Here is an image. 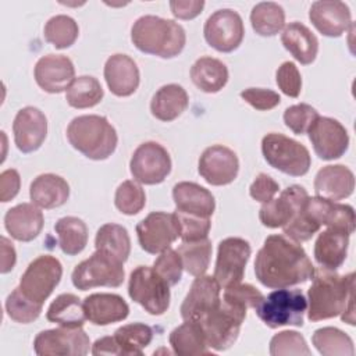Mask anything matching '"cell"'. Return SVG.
Listing matches in <instances>:
<instances>
[{
  "instance_id": "57",
  "label": "cell",
  "mask_w": 356,
  "mask_h": 356,
  "mask_svg": "<svg viewBox=\"0 0 356 356\" xmlns=\"http://www.w3.org/2000/svg\"><path fill=\"white\" fill-rule=\"evenodd\" d=\"M15 261H17V254L13 243L6 236H1V267H0L1 274L11 271L15 266Z\"/></svg>"
},
{
  "instance_id": "50",
  "label": "cell",
  "mask_w": 356,
  "mask_h": 356,
  "mask_svg": "<svg viewBox=\"0 0 356 356\" xmlns=\"http://www.w3.org/2000/svg\"><path fill=\"white\" fill-rule=\"evenodd\" d=\"M355 210L349 204H342L338 202L330 200L325 209V217H324V225L331 228L343 229L348 234H352L355 231Z\"/></svg>"
},
{
  "instance_id": "53",
  "label": "cell",
  "mask_w": 356,
  "mask_h": 356,
  "mask_svg": "<svg viewBox=\"0 0 356 356\" xmlns=\"http://www.w3.org/2000/svg\"><path fill=\"white\" fill-rule=\"evenodd\" d=\"M241 97L253 108L260 111L273 110L281 102V97L277 92L264 88H248L241 92Z\"/></svg>"
},
{
  "instance_id": "31",
  "label": "cell",
  "mask_w": 356,
  "mask_h": 356,
  "mask_svg": "<svg viewBox=\"0 0 356 356\" xmlns=\"http://www.w3.org/2000/svg\"><path fill=\"white\" fill-rule=\"evenodd\" d=\"M189 97L186 90L178 83L161 86L152 97V115L160 121L170 122L178 118L188 107Z\"/></svg>"
},
{
  "instance_id": "5",
  "label": "cell",
  "mask_w": 356,
  "mask_h": 356,
  "mask_svg": "<svg viewBox=\"0 0 356 356\" xmlns=\"http://www.w3.org/2000/svg\"><path fill=\"white\" fill-rule=\"evenodd\" d=\"M259 318L270 328L284 325H303L307 299L300 289L278 288L264 296L254 307Z\"/></svg>"
},
{
  "instance_id": "47",
  "label": "cell",
  "mask_w": 356,
  "mask_h": 356,
  "mask_svg": "<svg viewBox=\"0 0 356 356\" xmlns=\"http://www.w3.org/2000/svg\"><path fill=\"white\" fill-rule=\"evenodd\" d=\"M318 117V111L306 103L293 104L284 111L285 125L296 135L307 134V131Z\"/></svg>"
},
{
  "instance_id": "45",
  "label": "cell",
  "mask_w": 356,
  "mask_h": 356,
  "mask_svg": "<svg viewBox=\"0 0 356 356\" xmlns=\"http://www.w3.org/2000/svg\"><path fill=\"white\" fill-rule=\"evenodd\" d=\"M271 356H309L310 349L303 335L296 331L285 330L275 334L270 341Z\"/></svg>"
},
{
  "instance_id": "44",
  "label": "cell",
  "mask_w": 356,
  "mask_h": 356,
  "mask_svg": "<svg viewBox=\"0 0 356 356\" xmlns=\"http://www.w3.org/2000/svg\"><path fill=\"white\" fill-rule=\"evenodd\" d=\"M7 316L21 324H29L35 321L42 312L43 305L31 300L22 293L19 286H17L6 299Z\"/></svg>"
},
{
  "instance_id": "40",
  "label": "cell",
  "mask_w": 356,
  "mask_h": 356,
  "mask_svg": "<svg viewBox=\"0 0 356 356\" xmlns=\"http://www.w3.org/2000/svg\"><path fill=\"white\" fill-rule=\"evenodd\" d=\"M104 90L100 82L90 75H82L72 81L65 92L67 103L74 108H89L102 102Z\"/></svg>"
},
{
  "instance_id": "23",
  "label": "cell",
  "mask_w": 356,
  "mask_h": 356,
  "mask_svg": "<svg viewBox=\"0 0 356 356\" xmlns=\"http://www.w3.org/2000/svg\"><path fill=\"white\" fill-rule=\"evenodd\" d=\"M104 79L113 95L127 97L134 95L139 86V68L129 56L113 54L104 64Z\"/></svg>"
},
{
  "instance_id": "41",
  "label": "cell",
  "mask_w": 356,
  "mask_h": 356,
  "mask_svg": "<svg viewBox=\"0 0 356 356\" xmlns=\"http://www.w3.org/2000/svg\"><path fill=\"white\" fill-rule=\"evenodd\" d=\"M177 252L188 274L193 277H199V275H203L209 268L213 248H211L210 239L204 238L199 241L182 242L177 249Z\"/></svg>"
},
{
  "instance_id": "38",
  "label": "cell",
  "mask_w": 356,
  "mask_h": 356,
  "mask_svg": "<svg viewBox=\"0 0 356 356\" xmlns=\"http://www.w3.org/2000/svg\"><path fill=\"white\" fill-rule=\"evenodd\" d=\"M114 338L122 356H142L153 339V330L143 323H131L117 328Z\"/></svg>"
},
{
  "instance_id": "17",
  "label": "cell",
  "mask_w": 356,
  "mask_h": 356,
  "mask_svg": "<svg viewBox=\"0 0 356 356\" xmlns=\"http://www.w3.org/2000/svg\"><path fill=\"white\" fill-rule=\"evenodd\" d=\"M197 171L213 186L228 185L239 172V160L234 150L222 145H213L203 150L199 157Z\"/></svg>"
},
{
  "instance_id": "26",
  "label": "cell",
  "mask_w": 356,
  "mask_h": 356,
  "mask_svg": "<svg viewBox=\"0 0 356 356\" xmlns=\"http://www.w3.org/2000/svg\"><path fill=\"white\" fill-rule=\"evenodd\" d=\"M44 224L43 213L33 203H19L4 216V227L11 238L19 242L33 241Z\"/></svg>"
},
{
  "instance_id": "14",
  "label": "cell",
  "mask_w": 356,
  "mask_h": 356,
  "mask_svg": "<svg viewBox=\"0 0 356 356\" xmlns=\"http://www.w3.org/2000/svg\"><path fill=\"white\" fill-rule=\"evenodd\" d=\"M250 253V243L243 238L229 236L218 243L214 278L220 286L227 288L242 282Z\"/></svg>"
},
{
  "instance_id": "36",
  "label": "cell",
  "mask_w": 356,
  "mask_h": 356,
  "mask_svg": "<svg viewBox=\"0 0 356 356\" xmlns=\"http://www.w3.org/2000/svg\"><path fill=\"white\" fill-rule=\"evenodd\" d=\"M95 248L96 250L110 253L125 263L131 253V239L127 228L114 222L102 225L95 238Z\"/></svg>"
},
{
  "instance_id": "37",
  "label": "cell",
  "mask_w": 356,
  "mask_h": 356,
  "mask_svg": "<svg viewBox=\"0 0 356 356\" xmlns=\"http://www.w3.org/2000/svg\"><path fill=\"white\" fill-rule=\"evenodd\" d=\"M253 31L260 36H275L285 28V11L274 1L257 3L250 13Z\"/></svg>"
},
{
  "instance_id": "19",
  "label": "cell",
  "mask_w": 356,
  "mask_h": 356,
  "mask_svg": "<svg viewBox=\"0 0 356 356\" xmlns=\"http://www.w3.org/2000/svg\"><path fill=\"white\" fill-rule=\"evenodd\" d=\"M220 284L214 275H199L193 280L189 292L181 305V317L184 321H199L209 312L216 309L220 302Z\"/></svg>"
},
{
  "instance_id": "42",
  "label": "cell",
  "mask_w": 356,
  "mask_h": 356,
  "mask_svg": "<svg viewBox=\"0 0 356 356\" xmlns=\"http://www.w3.org/2000/svg\"><path fill=\"white\" fill-rule=\"evenodd\" d=\"M43 35L46 42L51 43L56 49H67L78 39L79 28L72 17L58 14L46 22Z\"/></svg>"
},
{
  "instance_id": "43",
  "label": "cell",
  "mask_w": 356,
  "mask_h": 356,
  "mask_svg": "<svg viewBox=\"0 0 356 356\" xmlns=\"http://www.w3.org/2000/svg\"><path fill=\"white\" fill-rule=\"evenodd\" d=\"M114 204L125 216L138 214L146 204L143 188L135 179H127L118 185L114 195Z\"/></svg>"
},
{
  "instance_id": "13",
  "label": "cell",
  "mask_w": 356,
  "mask_h": 356,
  "mask_svg": "<svg viewBox=\"0 0 356 356\" xmlns=\"http://www.w3.org/2000/svg\"><path fill=\"white\" fill-rule=\"evenodd\" d=\"M203 35L207 44L214 50L221 53H231L236 50L243 40V21L235 10H217L206 19Z\"/></svg>"
},
{
  "instance_id": "11",
  "label": "cell",
  "mask_w": 356,
  "mask_h": 356,
  "mask_svg": "<svg viewBox=\"0 0 356 356\" xmlns=\"http://www.w3.org/2000/svg\"><path fill=\"white\" fill-rule=\"evenodd\" d=\"M171 157L167 149L157 142H145L132 153L129 171L134 179L145 185L161 184L171 172Z\"/></svg>"
},
{
  "instance_id": "58",
  "label": "cell",
  "mask_w": 356,
  "mask_h": 356,
  "mask_svg": "<svg viewBox=\"0 0 356 356\" xmlns=\"http://www.w3.org/2000/svg\"><path fill=\"white\" fill-rule=\"evenodd\" d=\"M92 355H121L117 341L113 337H102L92 345Z\"/></svg>"
},
{
  "instance_id": "29",
  "label": "cell",
  "mask_w": 356,
  "mask_h": 356,
  "mask_svg": "<svg viewBox=\"0 0 356 356\" xmlns=\"http://www.w3.org/2000/svg\"><path fill=\"white\" fill-rule=\"evenodd\" d=\"M29 197L38 207L56 209L68 200L70 185L57 174H40L31 182Z\"/></svg>"
},
{
  "instance_id": "21",
  "label": "cell",
  "mask_w": 356,
  "mask_h": 356,
  "mask_svg": "<svg viewBox=\"0 0 356 356\" xmlns=\"http://www.w3.org/2000/svg\"><path fill=\"white\" fill-rule=\"evenodd\" d=\"M35 81L47 93H61L75 79L72 61L63 54H47L40 57L33 70Z\"/></svg>"
},
{
  "instance_id": "18",
  "label": "cell",
  "mask_w": 356,
  "mask_h": 356,
  "mask_svg": "<svg viewBox=\"0 0 356 356\" xmlns=\"http://www.w3.org/2000/svg\"><path fill=\"white\" fill-rule=\"evenodd\" d=\"M309 197L307 191L300 185H291L278 197L263 203L259 210V220L267 228H282L303 207Z\"/></svg>"
},
{
  "instance_id": "8",
  "label": "cell",
  "mask_w": 356,
  "mask_h": 356,
  "mask_svg": "<svg viewBox=\"0 0 356 356\" xmlns=\"http://www.w3.org/2000/svg\"><path fill=\"white\" fill-rule=\"evenodd\" d=\"M124 263L110 253L96 250L89 259L75 266L71 280L79 291H88L96 286L117 288L124 282Z\"/></svg>"
},
{
  "instance_id": "51",
  "label": "cell",
  "mask_w": 356,
  "mask_h": 356,
  "mask_svg": "<svg viewBox=\"0 0 356 356\" xmlns=\"http://www.w3.org/2000/svg\"><path fill=\"white\" fill-rule=\"evenodd\" d=\"M224 289L225 291L222 295V300L232 303L235 306H239L242 309H246V310L249 307L254 309L264 298V295L250 284L239 282V284L227 286Z\"/></svg>"
},
{
  "instance_id": "12",
  "label": "cell",
  "mask_w": 356,
  "mask_h": 356,
  "mask_svg": "<svg viewBox=\"0 0 356 356\" xmlns=\"http://www.w3.org/2000/svg\"><path fill=\"white\" fill-rule=\"evenodd\" d=\"M90 339L82 327H60L40 331L33 341L39 356H85L89 353Z\"/></svg>"
},
{
  "instance_id": "35",
  "label": "cell",
  "mask_w": 356,
  "mask_h": 356,
  "mask_svg": "<svg viewBox=\"0 0 356 356\" xmlns=\"http://www.w3.org/2000/svg\"><path fill=\"white\" fill-rule=\"evenodd\" d=\"M54 231L58 236V245L67 256H76L88 245V227L83 220L67 216L57 220Z\"/></svg>"
},
{
  "instance_id": "52",
  "label": "cell",
  "mask_w": 356,
  "mask_h": 356,
  "mask_svg": "<svg viewBox=\"0 0 356 356\" xmlns=\"http://www.w3.org/2000/svg\"><path fill=\"white\" fill-rule=\"evenodd\" d=\"M275 81L281 92L289 97H298L302 90V76L292 61L282 63L277 72H275Z\"/></svg>"
},
{
  "instance_id": "56",
  "label": "cell",
  "mask_w": 356,
  "mask_h": 356,
  "mask_svg": "<svg viewBox=\"0 0 356 356\" xmlns=\"http://www.w3.org/2000/svg\"><path fill=\"white\" fill-rule=\"evenodd\" d=\"M204 7L203 0H171L170 8L175 18L178 19H193L196 18Z\"/></svg>"
},
{
  "instance_id": "16",
  "label": "cell",
  "mask_w": 356,
  "mask_h": 356,
  "mask_svg": "<svg viewBox=\"0 0 356 356\" xmlns=\"http://www.w3.org/2000/svg\"><path fill=\"white\" fill-rule=\"evenodd\" d=\"M314 153L325 161L339 159L349 147V135L335 118L318 117L307 131Z\"/></svg>"
},
{
  "instance_id": "25",
  "label": "cell",
  "mask_w": 356,
  "mask_h": 356,
  "mask_svg": "<svg viewBox=\"0 0 356 356\" xmlns=\"http://www.w3.org/2000/svg\"><path fill=\"white\" fill-rule=\"evenodd\" d=\"M172 199L175 210L185 214L210 218L216 210V200L211 192L196 182L182 181L175 184Z\"/></svg>"
},
{
  "instance_id": "27",
  "label": "cell",
  "mask_w": 356,
  "mask_h": 356,
  "mask_svg": "<svg viewBox=\"0 0 356 356\" xmlns=\"http://www.w3.org/2000/svg\"><path fill=\"white\" fill-rule=\"evenodd\" d=\"M86 320L95 325H108L122 321L129 314V306L117 293H92L83 299Z\"/></svg>"
},
{
  "instance_id": "1",
  "label": "cell",
  "mask_w": 356,
  "mask_h": 356,
  "mask_svg": "<svg viewBox=\"0 0 356 356\" xmlns=\"http://www.w3.org/2000/svg\"><path fill=\"white\" fill-rule=\"evenodd\" d=\"M254 274L267 288H289L312 280L314 266L300 243L285 235H270L256 254Z\"/></svg>"
},
{
  "instance_id": "46",
  "label": "cell",
  "mask_w": 356,
  "mask_h": 356,
  "mask_svg": "<svg viewBox=\"0 0 356 356\" xmlns=\"http://www.w3.org/2000/svg\"><path fill=\"white\" fill-rule=\"evenodd\" d=\"M306 204V203H305ZM293 216V218L282 227L285 236L300 243L309 241L316 232L320 231L321 225L312 217V214L306 210V206Z\"/></svg>"
},
{
  "instance_id": "55",
  "label": "cell",
  "mask_w": 356,
  "mask_h": 356,
  "mask_svg": "<svg viewBox=\"0 0 356 356\" xmlns=\"http://www.w3.org/2000/svg\"><path fill=\"white\" fill-rule=\"evenodd\" d=\"M21 186V178L17 170L8 168L0 174V199L3 203L13 200Z\"/></svg>"
},
{
  "instance_id": "15",
  "label": "cell",
  "mask_w": 356,
  "mask_h": 356,
  "mask_svg": "<svg viewBox=\"0 0 356 356\" xmlns=\"http://www.w3.org/2000/svg\"><path fill=\"white\" fill-rule=\"evenodd\" d=\"M136 235L140 248L157 254L171 248V243L179 238L178 224L174 213L153 211L136 224Z\"/></svg>"
},
{
  "instance_id": "7",
  "label": "cell",
  "mask_w": 356,
  "mask_h": 356,
  "mask_svg": "<svg viewBox=\"0 0 356 356\" xmlns=\"http://www.w3.org/2000/svg\"><path fill=\"white\" fill-rule=\"evenodd\" d=\"M245 318L246 309L221 300L216 309L209 312L197 323L203 328L207 346L221 352L235 343Z\"/></svg>"
},
{
  "instance_id": "33",
  "label": "cell",
  "mask_w": 356,
  "mask_h": 356,
  "mask_svg": "<svg viewBox=\"0 0 356 356\" xmlns=\"http://www.w3.org/2000/svg\"><path fill=\"white\" fill-rule=\"evenodd\" d=\"M170 345L178 356H197L210 353L203 328L197 321H184L170 334Z\"/></svg>"
},
{
  "instance_id": "10",
  "label": "cell",
  "mask_w": 356,
  "mask_h": 356,
  "mask_svg": "<svg viewBox=\"0 0 356 356\" xmlns=\"http://www.w3.org/2000/svg\"><path fill=\"white\" fill-rule=\"evenodd\" d=\"M63 277V266L50 254L38 256L29 263L19 280V289L31 300L43 305L58 285Z\"/></svg>"
},
{
  "instance_id": "39",
  "label": "cell",
  "mask_w": 356,
  "mask_h": 356,
  "mask_svg": "<svg viewBox=\"0 0 356 356\" xmlns=\"http://www.w3.org/2000/svg\"><path fill=\"white\" fill-rule=\"evenodd\" d=\"M314 348L323 356H353L355 346L352 338L335 327H323L312 337Z\"/></svg>"
},
{
  "instance_id": "3",
  "label": "cell",
  "mask_w": 356,
  "mask_h": 356,
  "mask_svg": "<svg viewBox=\"0 0 356 356\" xmlns=\"http://www.w3.org/2000/svg\"><path fill=\"white\" fill-rule=\"evenodd\" d=\"M134 46L146 54L172 58L181 54L186 43L185 29L175 21L157 15H142L131 28Z\"/></svg>"
},
{
  "instance_id": "24",
  "label": "cell",
  "mask_w": 356,
  "mask_h": 356,
  "mask_svg": "<svg viewBox=\"0 0 356 356\" xmlns=\"http://www.w3.org/2000/svg\"><path fill=\"white\" fill-rule=\"evenodd\" d=\"M355 189L353 172L342 164L325 165L314 177L316 196L332 202L349 197Z\"/></svg>"
},
{
  "instance_id": "4",
  "label": "cell",
  "mask_w": 356,
  "mask_h": 356,
  "mask_svg": "<svg viewBox=\"0 0 356 356\" xmlns=\"http://www.w3.org/2000/svg\"><path fill=\"white\" fill-rule=\"evenodd\" d=\"M70 145L90 160H106L117 147L115 128L103 115L86 114L75 117L67 127Z\"/></svg>"
},
{
  "instance_id": "48",
  "label": "cell",
  "mask_w": 356,
  "mask_h": 356,
  "mask_svg": "<svg viewBox=\"0 0 356 356\" xmlns=\"http://www.w3.org/2000/svg\"><path fill=\"white\" fill-rule=\"evenodd\" d=\"M174 216L178 224L179 238L182 239V242H191V241H199V239L207 238L209 231L211 228L210 218L185 214L177 210L174 211Z\"/></svg>"
},
{
  "instance_id": "28",
  "label": "cell",
  "mask_w": 356,
  "mask_h": 356,
  "mask_svg": "<svg viewBox=\"0 0 356 356\" xmlns=\"http://www.w3.org/2000/svg\"><path fill=\"white\" fill-rule=\"evenodd\" d=\"M349 236L343 229L327 227L318 234L314 243V260L317 264L327 270H338L348 254Z\"/></svg>"
},
{
  "instance_id": "30",
  "label": "cell",
  "mask_w": 356,
  "mask_h": 356,
  "mask_svg": "<svg viewBox=\"0 0 356 356\" xmlns=\"http://www.w3.org/2000/svg\"><path fill=\"white\" fill-rule=\"evenodd\" d=\"M281 43L302 65L312 64L318 53V40L316 35L298 21L288 24L282 29Z\"/></svg>"
},
{
  "instance_id": "54",
  "label": "cell",
  "mask_w": 356,
  "mask_h": 356,
  "mask_svg": "<svg viewBox=\"0 0 356 356\" xmlns=\"http://www.w3.org/2000/svg\"><path fill=\"white\" fill-rule=\"evenodd\" d=\"M278 191H280V184L270 175L260 172L252 182L249 188V195L252 199L260 203H266L271 200L274 195L278 193Z\"/></svg>"
},
{
  "instance_id": "9",
  "label": "cell",
  "mask_w": 356,
  "mask_h": 356,
  "mask_svg": "<svg viewBox=\"0 0 356 356\" xmlns=\"http://www.w3.org/2000/svg\"><path fill=\"white\" fill-rule=\"evenodd\" d=\"M128 295L152 316H161L170 307V285L154 271L153 267L138 266L131 273Z\"/></svg>"
},
{
  "instance_id": "22",
  "label": "cell",
  "mask_w": 356,
  "mask_h": 356,
  "mask_svg": "<svg viewBox=\"0 0 356 356\" xmlns=\"http://www.w3.org/2000/svg\"><path fill=\"white\" fill-rule=\"evenodd\" d=\"M309 19L327 38H339L352 25V14L343 1L320 0L309 10Z\"/></svg>"
},
{
  "instance_id": "34",
  "label": "cell",
  "mask_w": 356,
  "mask_h": 356,
  "mask_svg": "<svg viewBox=\"0 0 356 356\" xmlns=\"http://www.w3.org/2000/svg\"><path fill=\"white\" fill-rule=\"evenodd\" d=\"M46 318L60 327H82L86 320L83 302L74 293H61L50 303Z\"/></svg>"
},
{
  "instance_id": "6",
  "label": "cell",
  "mask_w": 356,
  "mask_h": 356,
  "mask_svg": "<svg viewBox=\"0 0 356 356\" xmlns=\"http://www.w3.org/2000/svg\"><path fill=\"white\" fill-rule=\"evenodd\" d=\"M261 153L273 168L291 177L307 174L312 165L307 147L282 134H267L261 139Z\"/></svg>"
},
{
  "instance_id": "32",
  "label": "cell",
  "mask_w": 356,
  "mask_h": 356,
  "mask_svg": "<svg viewBox=\"0 0 356 356\" xmlns=\"http://www.w3.org/2000/svg\"><path fill=\"white\" fill-rule=\"evenodd\" d=\"M227 65L214 57H200L191 68V79L193 85L204 93H217L228 82Z\"/></svg>"
},
{
  "instance_id": "49",
  "label": "cell",
  "mask_w": 356,
  "mask_h": 356,
  "mask_svg": "<svg viewBox=\"0 0 356 356\" xmlns=\"http://www.w3.org/2000/svg\"><path fill=\"white\" fill-rule=\"evenodd\" d=\"M154 271L170 285H175L179 282L182 277V260L177 250L168 248L160 253V256L154 260L153 264Z\"/></svg>"
},
{
  "instance_id": "2",
  "label": "cell",
  "mask_w": 356,
  "mask_h": 356,
  "mask_svg": "<svg viewBox=\"0 0 356 356\" xmlns=\"http://www.w3.org/2000/svg\"><path fill=\"white\" fill-rule=\"evenodd\" d=\"M355 274L339 275L335 270L314 268L307 291V318L321 321L342 314V321L355 325Z\"/></svg>"
},
{
  "instance_id": "20",
  "label": "cell",
  "mask_w": 356,
  "mask_h": 356,
  "mask_svg": "<svg viewBox=\"0 0 356 356\" xmlns=\"http://www.w3.org/2000/svg\"><path fill=\"white\" fill-rule=\"evenodd\" d=\"M13 134L17 149L22 153H32L47 136V118L38 107L26 106L15 114Z\"/></svg>"
}]
</instances>
